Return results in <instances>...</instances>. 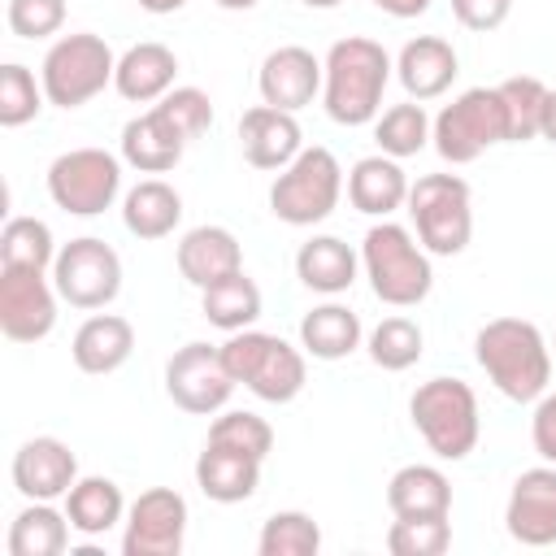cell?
I'll list each match as a JSON object with an SVG mask.
<instances>
[{
    "label": "cell",
    "instance_id": "20",
    "mask_svg": "<svg viewBox=\"0 0 556 556\" xmlns=\"http://www.w3.org/2000/svg\"><path fill=\"white\" fill-rule=\"evenodd\" d=\"M174 261H178V274H182L191 287L204 291V287H213L217 278L243 269V248H239V239H235L226 226H195V230H187V235L178 239Z\"/></svg>",
    "mask_w": 556,
    "mask_h": 556
},
{
    "label": "cell",
    "instance_id": "39",
    "mask_svg": "<svg viewBox=\"0 0 556 556\" xmlns=\"http://www.w3.org/2000/svg\"><path fill=\"white\" fill-rule=\"evenodd\" d=\"M452 547V521L447 517H395L387 530L391 556H443Z\"/></svg>",
    "mask_w": 556,
    "mask_h": 556
},
{
    "label": "cell",
    "instance_id": "15",
    "mask_svg": "<svg viewBox=\"0 0 556 556\" xmlns=\"http://www.w3.org/2000/svg\"><path fill=\"white\" fill-rule=\"evenodd\" d=\"M504 526L521 547H552L556 543V465H534L517 473L508 504H504Z\"/></svg>",
    "mask_w": 556,
    "mask_h": 556
},
{
    "label": "cell",
    "instance_id": "29",
    "mask_svg": "<svg viewBox=\"0 0 556 556\" xmlns=\"http://www.w3.org/2000/svg\"><path fill=\"white\" fill-rule=\"evenodd\" d=\"M300 348L313 361H343L361 348V317L348 304H317L300 317Z\"/></svg>",
    "mask_w": 556,
    "mask_h": 556
},
{
    "label": "cell",
    "instance_id": "46",
    "mask_svg": "<svg viewBox=\"0 0 556 556\" xmlns=\"http://www.w3.org/2000/svg\"><path fill=\"white\" fill-rule=\"evenodd\" d=\"M539 139L556 143V87H547V104H543V126H539Z\"/></svg>",
    "mask_w": 556,
    "mask_h": 556
},
{
    "label": "cell",
    "instance_id": "2",
    "mask_svg": "<svg viewBox=\"0 0 556 556\" xmlns=\"http://www.w3.org/2000/svg\"><path fill=\"white\" fill-rule=\"evenodd\" d=\"M473 356L495 391L513 404H530L552 382V352L534 321L526 317H491L473 334Z\"/></svg>",
    "mask_w": 556,
    "mask_h": 556
},
{
    "label": "cell",
    "instance_id": "5",
    "mask_svg": "<svg viewBox=\"0 0 556 556\" xmlns=\"http://www.w3.org/2000/svg\"><path fill=\"white\" fill-rule=\"evenodd\" d=\"M408 417H413L417 434L426 439V447L439 460H465L478 447V434H482L478 395L460 378H430V382H421L413 391V400H408Z\"/></svg>",
    "mask_w": 556,
    "mask_h": 556
},
{
    "label": "cell",
    "instance_id": "32",
    "mask_svg": "<svg viewBox=\"0 0 556 556\" xmlns=\"http://www.w3.org/2000/svg\"><path fill=\"white\" fill-rule=\"evenodd\" d=\"M200 308L208 317V326L235 334V330H248L256 317H261V287L239 269V274H226L217 278L213 287L200 291Z\"/></svg>",
    "mask_w": 556,
    "mask_h": 556
},
{
    "label": "cell",
    "instance_id": "43",
    "mask_svg": "<svg viewBox=\"0 0 556 556\" xmlns=\"http://www.w3.org/2000/svg\"><path fill=\"white\" fill-rule=\"evenodd\" d=\"M452 13H456V22H460L465 30L486 35V30H495V26L508 22L513 0H452Z\"/></svg>",
    "mask_w": 556,
    "mask_h": 556
},
{
    "label": "cell",
    "instance_id": "22",
    "mask_svg": "<svg viewBox=\"0 0 556 556\" xmlns=\"http://www.w3.org/2000/svg\"><path fill=\"white\" fill-rule=\"evenodd\" d=\"M174 74H178V56L165 43L148 39V43H135V48H126L117 56L113 87L130 104H156L174 87Z\"/></svg>",
    "mask_w": 556,
    "mask_h": 556
},
{
    "label": "cell",
    "instance_id": "41",
    "mask_svg": "<svg viewBox=\"0 0 556 556\" xmlns=\"http://www.w3.org/2000/svg\"><path fill=\"white\" fill-rule=\"evenodd\" d=\"M156 109L169 117V126L191 143V139H200L208 126H213V100L200 91V87H169L161 100H156Z\"/></svg>",
    "mask_w": 556,
    "mask_h": 556
},
{
    "label": "cell",
    "instance_id": "17",
    "mask_svg": "<svg viewBox=\"0 0 556 556\" xmlns=\"http://www.w3.org/2000/svg\"><path fill=\"white\" fill-rule=\"evenodd\" d=\"M74 482H78V456L70 452V443L39 434L13 452V486L26 500H65Z\"/></svg>",
    "mask_w": 556,
    "mask_h": 556
},
{
    "label": "cell",
    "instance_id": "16",
    "mask_svg": "<svg viewBox=\"0 0 556 556\" xmlns=\"http://www.w3.org/2000/svg\"><path fill=\"white\" fill-rule=\"evenodd\" d=\"M321 61L300 48V43H282L274 48L265 61H261V74H256V87H261V104H274V109H287V113H300L304 104H313V96L321 91Z\"/></svg>",
    "mask_w": 556,
    "mask_h": 556
},
{
    "label": "cell",
    "instance_id": "11",
    "mask_svg": "<svg viewBox=\"0 0 556 556\" xmlns=\"http://www.w3.org/2000/svg\"><path fill=\"white\" fill-rule=\"evenodd\" d=\"M52 282L70 308H83V313L109 308L122 291V256L96 235L70 239L52 261Z\"/></svg>",
    "mask_w": 556,
    "mask_h": 556
},
{
    "label": "cell",
    "instance_id": "42",
    "mask_svg": "<svg viewBox=\"0 0 556 556\" xmlns=\"http://www.w3.org/2000/svg\"><path fill=\"white\" fill-rule=\"evenodd\" d=\"M4 17L17 39H48L65 26V0H9Z\"/></svg>",
    "mask_w": 556,
    "mask_h": 556
},
{
    "label": "cell",
    "instance_id": "25",
    "mask_svg": "<svg viewBox=\"0 0 556 556\" xmlns=\"http://www.w3.org/2000/svg\"><path fill=\"white\" fill-rule=\"evenodd\" d=\"M261 465L256 456L230 452L222 443H204L200 460H195V486L213 500V504H243L256 495L261 486Z\"/></svg>",
    "mask_w": 556,
    "mask_h": 556
},
{
    "label": "cell",
    "instance_id": "49",
    "mask_svg": "<svg viewBox=\"0 0 556 556\" xmlns=\"http://www.w3.org/2000/svg\"><path fill=\"white\" fill-rule=\"evenodd\" d=\"M300 4H308V9H334V4H343V0H300Z\"/></svg>",
    "mask_w": 556,
    "mask_h": 556
},
{
    "label": "cell",
    "instance_id": "36",
    "mask_svg": "<svg viewBox=\"0 0 556 556\" xmlns=\"http://www.w3.org/2000/svg\"><path fill=\"white\" fill-rule=\"evenodd\" d=\"M500 100H504V117H508V143L539 139L543 104H547L543 78H534V74H513V78L500 83Z\"/></svg>",
    "mask_w": 556,
    "mask_h": 556
},
{
    "label": "cell",
    "instance_id": "28",
    "mask_svg": "<svg viewBox=\"0 0 556 556\" xmlns=\"http://www.w3.org/2000/svg\"><path fill=\"white\" fill-rule=\"evenodd\" d=\"M122 222L135 239H165L182 222V195L165 178H143L122 200Z\"/></svg>",
    "mask_w": 556,
    "mask_h": 556
},
{
    "label": "cell",
    "instance_id": "7",
    "mask_svg": "<svg viewBox=\"0 0 556 556\" xmlns=\"http://www.w3.org/2000/svg\"><path fill=\"white\" fill-rule=\"evenodd\" d=\"M408 217L430 256H460L473 239L469 182L456 174H421L408 187Z\"/></svg>",
    "mask_w": 556,
    "mask_h": 556
},
{
    "label": "cell",
    "instance_id": "21",
    "mask_svg": "<svg viewBox=\"0 0 556 556\" xmlns=\"http://www.w3.org/2000/svg\"><path fill=\"white\" fill-rule=\"evenodd\" d=\"M182 152H187V139L169 126V117L156 104L122 126V161L135 165L139 174H165L182 161Z\"/></svg>",
    "mask_w": 556,
    "mask_h": 556
},
{
    "label": "cell",
    "instance_id": "13",
    "mask_svg": "<svg viewBox=\"0 0 556 556\" xmlns=\"http://www.w3.org/2000/svg\"><path fill=\"white\" fill-rule=\"evenodd\" d=\"M56 282L43 269H4L0 265V330L13 343H39L56 326Z\"/></svg>",
    "mask_w": 556,
    "mask_h": 556
},
{
    "label": "cell",
    "instance_id": "3",
    "mask_svg": "<svg viewBox=\"0 0 556 556\" xmlns=\"http://www.w3.org/2000/svg\"><path fill=\"white\" fill-rule=\"evenodd\" d=\"M361 265H365L369 291L391 308H413L434 287L430 252L421 248V239H413V230H404L400 222H387V217L378 226H369V235L361 243Z\"/></svg>",
    "mask_w": 556,
    "mask_h": 556
},
{
    "label": "cell",
    "instance_id": "35",
    "mask_svg": "<svg viewBox=\"0 0 556 556\" xmlns=\"http://www.w3.org/2000/svg\"><path fill=\"white\" fill-rule=\"evenodd\" d=\"M421 343H426L421 326L413 317L395 313V317H382L369 330V361L378 369H387V374H404V369H413L421 361Z\"/></svg>",
    "mask_w": 556,
    "mask_h": 556
},
{
    "label": "cell",
    "instance_id": "10",
    "mask_svg": "<svg viewBox=\"0 0 556 556\" xmlns=\"http://www.w3.org/2000/svg\"><path fill=\"white\" fill-rule=\"evenodd\" d=\"M122 191V161L104 148H70L48 165V195L70 217H96L113 208Z\"/></svg>",
    "mask_w": 556,
    "mask_h": 556
},
{
    "label": "cell",
    "instance_id": "48",
    "mask_svg": "<svg viewBox=\"0 0 556 556\" xmlns=\"http://www.w3.org/2000/svg\"><path fill=\"white\" fill-rule=\"evenodd\" d=\"M217 9H230V13H248V9H256L261 0H213Z\"/></svg>",
    "mask_w": 556,
    "mask_h": 556
},
{
    "label": "cell",
    "instance_id": "14",
    "mask_svg": "<svg viewBox=\"0 0 556 556\" xmlns=\"http://www.w3.org/2000/svg\"><path fill=\"white\" fill-rule=\"evenodd\" d=\"M187 539V500L174 486H152L126 508L122 556H178Z\"/></svg>",
    "mask_w": 556,
    "mask_h": 556
},
{
    "label": "cell",
    "instance_id": "19",
    "mask_svg": "<svg viewBox=\"0 0 556 556\" xmlns=\"http://www.w3.org/2000/svg\"><path fill=\"white\" fill-rule=\"evenodd\" d=\"M456 74H460V56H456V48L447 43V39H439V35H417V39H408L404 48H400V56H395V78H400V87L408 91V100H434V96H443L452 83H456Z\"/></svg>",
    "mask_w": 556,
    "mask_h": 556
},
{
    "label": "cell",
    "instance_id": "37",
    "mask_svg": "<svg viewBox=\"0 0 556 556\" xmlns=\"http://www.w3.org/2000/svg\"><path fill=\"white\" fill-rule=\"evenodd\" d=\"M256 552L261 556H317L321 552V526L308 513H300V508L274 513L261 526Z\"/></svg>",
    "mask_w": 556,
    "mask_h": 556
},
{
    "label": "cell",
    "instance_id": "4",
    "mask_svg": "<svg viewBox=\"0 0 556 556\" xmlns=\"http://www.w3.org/2000/svg\"><path fill=\"white\" fill-rule=\"evenodd\" d=\"M222 361H226L230 378L243 382L265 404H291L308 382L304 352L291 348L282 334H265V330H252V326L235 330L222 343Z\"/></svg>",
    "mask_w": 556,
    "mask_h": 556
},
{
    "label": "cell",
    "instance_id": "47",
    "mask_svg": "<svg viewBox=\"0 0 556 556\" xmlns=\"http://www.w3.org/2000/svg\"><path fill=\"white\" fill-rule=\"evenodd\" d=\"M135 4H139L143 13H156V17H161V13H178L187 0H135Z\"/></svg>",
    "mask_w": 556,
    "mask_h": 556
},
{
    "label": "cell",
    "instance_id": "34",
    "mask_svg": "<svg viewBox=\"0 0 556 556\" xmlns=\"http://www.w3.org/2000/svg\"><path fill=\"white\" fill-rule=\"evenodd\" d=\"M56 243L48 222L39 217H9L0 230V265L4 269H48L56 261Z\"/></svg>",
    "mask_w": 556,
    "mask_h": 556
},
{
    "label": "cell",
    "instance_id": "18",
    "mask_svg": "<svg viewBox=\"0 0 556 556\" xmlns=\"http://www.w3.org/2000/svg\"><path fill=\"white\" fill-rule=\"evenodd\" d=\"M239 148L252 169H282L300 156V122L287 109L256 104L239 117Z\"/></svg>",
    "mask_w": 556,
    "mask_h": 556
},
{
    "label": "cell",
    "instance_id": "23",
    "mask_svg": "<svg viewBox=\"0 0 556 556\" xmlns=\"http://www.w3.org/2000/svg\"><path fill=\"white\" fill-rule=\"evenodd\" d=\"M135 352V326L117 313H91L70 343V356L83 374H113Z\"/></svg>",
    "mask_w": 556,
    "mask_h": 556
},
{
    "label": "cell",
    "instance_id": "27",
    "mask_svg": "<svg viewBox=\"0 0 556 556\" xmlns=\"http://www.w3.org/2000/svg\"><path fill=\"white\" fill-rule=\"evenodd\" d=\"M387 508L395 517H447L452 482L439 465H404L387 482Z\"/></svg>",
    "mask_w": 556,
    "mask_h": 556
},
{
    "label": "cell",
    "instance_id": "9",
    "mask_svg": "<svg viewBox=\"0 0 556 556\" xmlns=\"http://www.w3.org/2000/svg\"><path fill=\"white\" fill-rule=\"evenodd\" d=\"M430 139H434V152L447 165H469L486 148L508 143V117H504L500 87H469V91H460L452 104L439 109V117L430 126Z\"/></svg>",
    "mask_w": 556,
    "mask_h": 556
},
{
    "label": "cell",
    "instance_id": "40",
    "mask_svg": "<svg viewBox=\"0 0 556 556\" xmlns=\"http://www.w3.org/2000/svg\"><path fill=\"white\" fill-rule=\"evenodd\" d=\"M43 83H35V74L26 70V65H17V61H9V65H0V126H26V122H35L39 117V109H43Z\"/></svg>",
    "mask_w": 556,
    "mask_h": 556
},
{
    "label": "cell",
    "instance_id": "31",
    "mask_svg": "<svg viewBox=\"0 0 556 556\" xmlns=\"http://www.w3.org/2000/svg\"><path fill=\"white\" fill-rule=\"evenodd\" d=\"M70 517L52 500H30L9 526V556H61L70 547Z\"/></svg>",
    "mask_w": 556,
    "mask_h": 556
},
{
    "label": "cell",
    "instance_id": "45",
    "mask_svg": "<svg viewBox=\"0 0 556 556\" xmlns=\"http://www.w3.org/2000/svg\"><path fill=\"white\" fill-rule=\"evenodd\" d=\"M374 4H378L382 13H391V17H400V22H404V17H421V13L430 9V0H374Z\"/></svg>",
    "mask_w": 556,
    "mask_h": 556
},
{
    "label": "cell",
    "instance_id": "8",
    "mask_svg": "<svg viewBox=\"0 0 556 556\" xmlns=\"http://www.w3.org/2000/svg\"><path fill=\"white\" fill-rule=\"evenodd\" d=\"M343 195V169L330 148H300L291 165L278 169L269 187V213L287 226H317L334 213Z\"/></svg>",
    "mask_w": 556,
    "mask_h": 556
},
{
    "label": "cell",
    "instance_id": "38",
    "mask_svg": "<svg viewBox=\"0 0 556 556\" xmlns=\"http://www.w3.org/2000/svg\"><path fill=\"white\" fill-rule=\"evenodd\" d=\"M208 443H222L230 452H243V456H256L265 460L269 447H274V426L248 408H226L213 426H208Z\"/></svg>",
    "mask_w": 556,
    "mask_h": 556
},
{
    "label": "cell",
    "instance_id": "30",
    "mask_svg": "<svg viewBox=\"0 0 556 556\" xmlns=\"http://www.w3.org/2000/svg\"><path fill=\"white\" fill-rule=\"evenodd\" d=\"M65 517H70V526H74L78 534H87V539L109 534V530L126 517L122 486H117L113 478H100V473L78 478V482L65 491Z\"/></svg>",
    "mask_w": 556,
    "mask_h": 556
},
{
    "label": "cell",
    "instance_id": "26",
    "mask_svg": "<svg viewBox=\"0 0 556 556\" xmlns=\"http://www.w3.org/2000/svg\"><path fill=\"white\" fill-rule=\"evenodd\" d=\"M356 269H361V256L334 235H313L295 252V278L317 295H343L356 282Z\"/></svg>",
    "mask_w": 556,
    "mask_h": 556
},
{
    "label": "cell",
    "instance_id": "33",
    "mask_svg": "<svg viewBox=\"0 0 556 556\" xmlns=\"http://www.w3.org/2000/svg\"><path fill=\"white\" fill-rule=\"evenodd\" d=\"M430 126L434 122L426 117V109L417 100H404V104H391L374 117V143H378V152L404 161V156H417L430 143Z\"/></svg>",
    "mask_w": 556,
    "mask_h": 556
},
{
    "label": "cell",
    "instance_id": "1",
    "mask_svg": "<svg viewBox=\"0 0 556 556\" xmlns=\"http://www.w3.org/2000/svg\"><path fill=\"white\" fill-rule=\"evenodd\" d=\"M321 70H326L321 74V104H326L330 122L369 126L382 113V91H387L395 65L378 39L348 35V39L330 43Z\"/></svg>",
    "mask_w": 556,
    "mask_h": 556
},
{
    "label": "cell",
    "instance_id": "6",
    "mask_svg": "<svg viewBox=\"0 0 556 556\" xmlns=\"http://www.w3.org/2000/svg\"><path fill=\"white\" fill-rule=\"evenodd\" d=\"M117 74V56L113 48L91 35V30H74V35H61L43 65H39V83H43V96L48 104L56 109H83L87 100H96Z\"/></svg>",
    "mask_w": 556,
    "mask_h": 556
},
{
    "label": "cell",
    "instance_id": "12",
    "mask_svg": "<svg viewBox=\"0 0 556 556\" xmlns=\"http://www.w3.org/2000/svg\"><path fill=\"white\" fill-rule=\"evenodd\" d=\"M235 387L239 382L230 378V369L222 361V348H213V343H182L165 361V395L191 417L222 413Z\"/></svg>",
    "mask_w": 556,
    "mask_h": 556
},
{
    "label": "cell",
    "instance_id": "24",
    "mask_svg": "<svg viewBox=\"0 0 556 556\" xmlns=\"http://www.w3.org/2000/svg\"><path fill=\"white\" fill-rule=\"evenodd\" d=\"M408 174L400 169L395 156L378 152V156H361L348 174V200L356 213L365 217H391L404 200H408Z\"/></svg>",
    "mask_w": 556,
    "mask_h": 556
},
{
    "label": "cell",
    "instance_id": "44",
    "mask_svg": "<svg viewBox=\"0 0 556 556\" xmlns=\"http://www.w3.org/2000/svg\"><path fill=\"white\" fill-rule=\"evenodd\" d=\"M530 443L534 452L556 465V391H543L539 404H534V417H530Z\"/></svg>",
    "mask_w": 556,
    "mask_h": 556
}]
</instances>
